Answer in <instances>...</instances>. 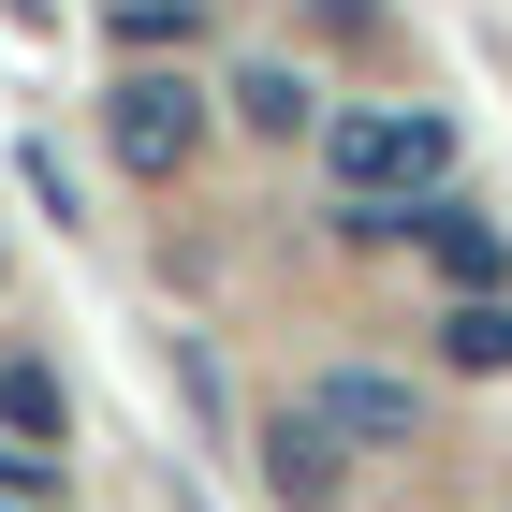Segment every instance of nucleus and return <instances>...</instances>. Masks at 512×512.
Here are the masks:
<instances>
[{
  "label": "nucleus",
  "mask_w": 512,
  "mask_h": 512,
  "mask_svg": "<svg viewBox=\"0 0 512 512\" xmlns=\"http://www.w3.org/2000/svg\"><path fill=\"white\" fill-rule=\"evenodd\" d=\"M308 410L352 439V454H395V439L425 425V395H410V381H381V366H322V381H308Z\"/></svg>",
  "instance_id": "3"
},
{
  "label": "nucleus",
  "mask_w": 512,
  "mask_h": 512,
  "mask_svg": "<svg viewBox=\"0 0 512 512\" xmlns=\"http://www.w3.org/2000/svg\"><path fill=\"white\" fill-rule=\"evenodd\" d=\"M337 469H352V439L322 425V410H278V425H264V483H278L293 512H322V498H337Z\"/></svg>",
  "instance_id": "4"
},
{
  "label": "nucleus",
  "mask_w": 512,
  "mask_h": 512,
  "mask_svg": "<svg viewBox=\"0 0 512 512\" xmlns=\"http://www.w3.org/2000/svg\"><path fill=\"white\" fill-rule=\"evenodd\" d=\"M454 366H512V308H498V293L454 308Z\"/></svg>",
  "instance_id": "8"
},
{
  "label": "nucleus",
  "mask_w": 512,
  "mask_h": 512,
  "mask_svg": "<svg viewBox=\"0 0 512 512\" xmlns=\"http://www.w3.org/2000/svg\"><path fill=\"white\" fill-rule=\"evenodd\" d=\"M322 176L352 205H410L454 176V118H425V103H352V118H322Z\"/></svg>",
  "instance_id": "1"
},
{
  "label": "nucleus",
  "mask_w": 512,
  "mask_h": 512,
  "mask_svg": "<svg viewBox=\"0 0 512 512\" xmlns=\"http://www.w3.org/2000/svg\"><path fill=\"white\" fill-rule=\"evenodd\" d=\"M410 235H425V264L439 278H454V293H498V278H512V249H498V220H469V205H410Z\"/></svg>",
  "instance_id": "5"
},
{
  "label": "nucleus",
  "mask_w": 512,
  "mask_h": 512,
  "mask_svg": "<svg viewBox=\"0 0 512 512\" xmlns=\"http://www.w3.org/2000/svg\"><path fill=\"white\" fill-rule=\"evenodd\" d=\"M235 118H249V132H308L322 103H308V74H278V59H249V74H235Z\"/></svg>",
  "instance_id": "6"
},
{
  "label": "nucleus",
  "mask_w": 512,
  "mask_h": 512,
  "mask_svg": "<svg viewBox=\"0 0 512 512\" xmlns=\"http://www.w3.org/2000/svg\"><path fill=\"white\" fill-rule=\"evenodd\" d=\"M0 498H44V454H30V425L0 439Z\"/></svg>",
  "instance_id": "9"
},
{
  "label": "nucleus",
  "mask_w": 512,
  "mask_h": 512,
  "mask_svg": "<svg viewBox=\"0 0 512 512\" xmlns=\"http://www.w3.org/2000/svg\"><path fill=\"white\" fill-rule=\"evenodd\" d=\"M103 147H118V176H191V147H205V74H118L103 88Z\"/></svg>",
  "instance_id": "2"
},
{
  "label": "nucleus",
  "mask_w": 512,
  "mask_h": 512,
  "mask_svg": "<svg viewBox=\"0 0 512 512\" xmlns=\"http://www.w3.org/2000/svg\"><path fill=\"white\" fill-rule=\"evenodd\" d=\"M205 30V0H118V44L132 59H161V44H191Z\"/></svg>",
  "instance_id": "7"
}]
</instances>
